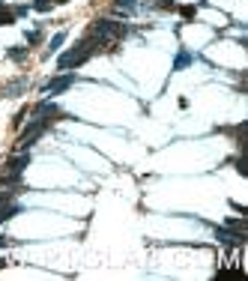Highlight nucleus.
Returning a JSON list of instances; mask_svg holds the SVG:
<instances>
[{"mask_svg": "<svg viewBox=\"0 0 248 281\" xmlns=\"http://www.w3.org/2000/svg\"><path fill=\"white\" fill-rule=\"evenodd\" d=\"M99 51H105V45H102L93 33H87V36H81V39L75 42L72 51L57 57V66H60V69H78V66H84L90 57H96Z\"/></svg>", "mask_w": 248, "mask_h": 281, "instance_id": "f257e3e1", "label": "nucleus"}, {"mask_svg": "<svg viewBox=\"0 0 248 281\" xmlns=\"http://www.w3.org/2000/svg\"><path fill=\"white\" fill-rule=\"evenodd\" d=\"M54 123H57V117H36V114H33V120L27 123V129L18 135L15 150H18V153H27V150H30V147H33L36 140L42 138V135H45Z\"/></svg>", "mask_w": 248, "mask_h": 281, "instance_id": "f03ea898", "label": "nucleus"}, {"mask_svg": "<svg viewBox=\"0 0 248 281\" xmlns=\"http://www.w3.org/2000/svg\"><path fill=\"white\" fill-rule=\"evenodd\" d=\"M27 165H30V150H27V153H18L15 158H9V162H6V171H3V179H0V183H3L6 189H18Z\"/></svg>", "mask_w": 248, "mask_h": 281, "instance_id": "7ed1b4c3", "label": "nucleus"}, {"mask_svg": "<svg viewBox=\"0 0 248 281\" xmlns=\"http://www.w3.org/2000/svg\"><path fill=\"white\" fill-rule=\"evenodd\" d=\"M78 81V75L75 72H63V75H54L51 81L45 84V96H60V93H66Z\"/></svg>", "mask_w": 248, "mask_h": 281, "instance_id": "20e7f679", "label": "nucleus"}, {"mask_svg": "<svg viewBox=\"0 0 248 281\" xmlns=\"http://www.w3.org/2000/svg\"><path fill=\"white\" fill-rule=\"evenodd\" d=\"M215 239L221 243V246H236L242 248L245 246V230H228V228H215Z\"/></svg>", "mask_w": 248, "mask_h": 281, "instance_id": "39448f33", "label": "nucleus"}, {"mask_svg": "<svg viewBox=\"0 0 248 281\" xmlns=\"http://www.w3.org/2000/svg\"><path fill=\"white\" fill-rule=\"evenodd\" d=\"M33 114L36 117H63V108L57 102H51V99H42V102L33 105Z\"/></svg>", "mask_w": 248, "mask_h": 281, "instance_id": "423d86ee", "label": "nucleus"}, {"mask_svg": "<svg viewBox=\"0 0 248 281\" xmlns=\"http://www.w3.org/2000/svg\"><path fill=\"white\" fill-rule=\"evenodd\" d=\"M18 212H21V204H18V200H6V204H0V225L9 222V218H15Z\"/></svg>", "mask_w": 248, "mask_h": 281, "instance_id": "0eeeda50", "label": "nucleus"}, {"mask_svg": "<svg viewBox=\"0 0 248 281\" xmlns=\"http://www.w3.org/2000/svg\"><path fill=\"white\" fill-rule=\"evenodd\" d=\"M138 9V0H114V12L117 15H132Z\"/></svg>", "mask_w": 248, "mask_h": 281, "instance_id": "6e6552de", "label": "nucleus"}, {"mask_svg": "<svg viewBox=\"0 0 248 281\" xmlns=\"http://www.w3.org/2000/svg\"><path fill=\"white\" fill-rule=\"evenodd\" d=\"M192 63H195V54H192V51H185V48H182V51L177 54V60H174V72H182L185 66H192Z\"/></svg>", "mask_w": 248, "mask_h": 281, "instance_id": "1a4fd4ad", "label": "nucleus"}, {"mask_svg": "<svg viewBox=\"0 0 248 281\" xmlns=\"http://www.w3.org/2000/svg\"><path fill=\"white\" fill-rule=\"evenodd\" d=\"M27 90V78H18V81H12L9 87L3 90V96H18V93H24Z\"/></svg>", "mask_w": 248, "mask_h": 281, "instance_id": "9d476101", "label": "nucleus"}, {"mask_svg": "<svg viewBox=\"0 0 248 281\" xmlns=\"http://www.w3.org/2000/svg\"><path fill=\"white\" fill-rule=\"evenodd\" d=\"M147 6H150V9H177L174 0H147Z\"/></svg>", "mask_w": 248, "mask_h": 281, "instance_id": "9b49d317", "label": "nucleus"}, {"mask_svg": "<svg viewBox=\"0 0 248 281\" xmlns=\"http://www.w3.org/2000/svg\"><path fill=\"white\" fill-rule=\"evenodd\" d=\"M0 24H15V12L9 6H0Z\"/></svg>", "mask_w": 248, "mask_h": 281, "instance_id": "f8f14e48", "label": "nucleus"}, {"mask_svg": "<svg viewBox=\"0 0 248 281\" xmlns=\"http://www.w3.org/2000/svg\"><path fill=\"white\" fill-rule=\"evenodd\" d=\"M9 60H24V57H27V48H24V45H15V48H9Z\"/></svg>", "mask_w": 248, "mask_h": 281, "instance_id": "ddd939ff", "label": "nucleus"}, {"mask_svg": "<svg viewBox=\"0 0 248 281\" xmlns=\"http://www.w3.org/2000/svg\"><path fill=\"white\" fill-rule=\"evenodd\" d=\"M63 42H66V33H57L51 42H48V54H54L57 48H60V45H63Z\"/></svg>", "mask_w": 248, "mask_h": 281, "instance_id": "4468645a", "label": "nucleus"}, {"mask_svg": "<svg viewBox=\"0 0 248 281\" xmlns=\"http://www.w3.org/2000/svg\"><path fill=\"white\" fill-rule=\"evenodd\" d=\"M33 9H39V12H48V9H51V0H36Z\"/></svg>", "mask_w": 248, "mask_h": 281, "instance_id": "2eb2a0df", "label": "nucleus"}, {"mask_svg": "<svg viewBox=\"0 0 248 281\" xmlns=\"http://www.w3.org/2000/svg\"><path fill=\"white\" fill-rule=\"evenodd\" d=\"M39 39H42V30H30V33H27V45H36Z\"/></svg>", "mask_w": 248, "mask_h": 281, "instance_id": "dca6fc26", "label": "nucleus"}, {"mask_svg": "<svg viewBox=\"0 0 248 281\" xmlns=\"http://www.w3.org/2000/svg\"><path fill=\"white\" fill-rule=\"evenodd\" d=\"M179 12H182V15H185V18H192V15H195V6H182Z\"/></svg>", "mask_w": 248, "mask_h": 281, "instance_id": "f3484780", "label": "nucleus"}, {"mask_svg": "<svg viewBox=\"0 0 248 281\" xmlns=\"http://www.w3.org/2000/svg\"><path fill=\"white\" fill-rule=\"evenodd\" d=\"M54 3H66V0H54Z\"/></svg>", "mask_w": 248, "mask_h": 281, "instance_id": "a211bd4d", "label": "nucleus"}]
</instances>
